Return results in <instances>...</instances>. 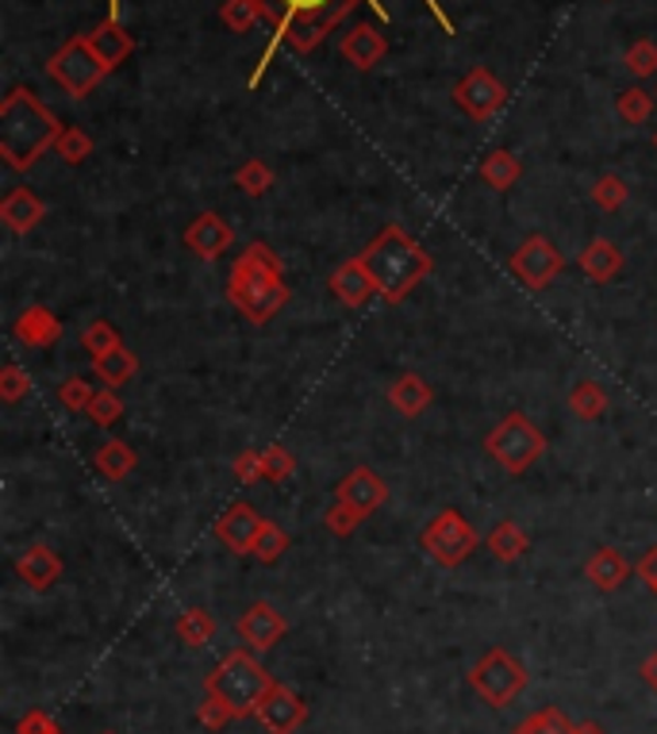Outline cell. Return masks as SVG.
Instances as JSON below:
<instances>
[{
    "mask_svg": "<svg viewBox=\"0 0 657 734\" xmlns=\"http://www.w3.org/2000/svg\"><path fill=\"white\" fill-rule=\"evenodd\" d=\"M358 258L365 262L373 285H377V296L385 304L408 300V296L435 273V258L427 254L401 223H385Z\"/></svg>",
    "mask_w": 657,
    "mask_h": 734,
    "instance_id": "6da1fadb",
    "label": "cell"
},
{
    "mask_svg": "<svg viewBox=\"0 0 657 734\" xmlns=\"http://www.w3.org/2000/svg\"><path fill=\"white\" fill-rule=\"evenodd\" d=\"M62 128L54 112L28 89H12L0 105V158L8 169H31L54 143Z\"/></svg>",
    "mask_w": 657,
    "mask_h": 734,
    "instance_id": "7a4b0ae2",
    "label": "cell"
},
{
    "mask_svg": "<svg viewBox=\"0 0 657 734\" xmlns=\"http://www.w3.org/2000/svg\"><path fill=\"white\" fill-rule=\"evenodd\" d=\"M273 677L265 673V666L258 658H250L247 650H234L227 654L223 661L205 677V692L216 700H223L227 708L234 712V720H247L254 715L258 700L270 692Z\"/></svg>",
    "mask_w": 657,
    "mask_h": 734,
    "instance_id": "3957f363",
    "label": "cell"
},
{
    "mask_svg": "<svg viewBox=\"0 0 657 734\" xmlns=\"http://www.w3.org/2000/svg\"><path fill=\"white\" fill-rule=\"evenodd\" d=\"M484 454H489L492 462H500L504 473L519 478V473H527L530 465L546 454V435L538 431L523 412H512V416H504L484 435Z\"/></svg>",
    "mask_w": 657,
    "mask_h": 734,
    "instance_id": "277c9868",
    "label": "cell"
},
{
    "mask_svg": "<svg viewBox=\"0 0 657 734\" xmlns=\"http://www.w3.org/2000/svg\"><path fill=\"white\" fill-rule=\"evenodd\" d=\"M527 681H530L527 666L515 661L504 646H492V650H484L481 658L469 666V684H473V692L489 708H507L527 689Z\"/></svg>",
    "mask_w": 657,
    "mask_h": 734,
    "instance_id": "5b68a950",
    "label": "cell"
},
{
    "mask_svg": "<svg viewBox=\"0 0 657 734\" xmlns=\"http://www.w3.org/2000/svg\"><path fill=\"white\" fill-rule=\"evenodd\" d=\"M108 74H112V69H108L105 62H100V54L92 51L89 35H74L62 51L51 54V62H46V77H51L62 92H69V97H77V100L89 97Z\"/></svg>",
    "mask_w": 657,
    "mask_h": 734,
    "instance_id": "8992f818",
    "label": "cell"
},
{
    "mask_svg": "<svg viewBox=\"0 0 657 734\" xmlns=\"http://www.w3.org/2000/svg\"><path fill=\"white\" fill-rule=\"evenodd\" d=\"M419 546H424V554L435 561V566L458 569L461 561L481 546V535H477V527L458 512V507H442V512L424 527Z\"/></svg>",
    "mask_w": 657,
    "mask_h": 734,
    "instance_id": "52a82bcc",
    "label": "cell"
},
{
    "mask_svg": "<svg viewBox=\"0 0 657 734\" xmlns=\"http://www.w3.org/2000/svg\"><path fill=\"white\" fill-rule=\"evenodd\" d=\"M507 270H512V277L519 281V285H527L538 293V288L554 285V281L561 277V270H566V254H561L546 235H527L512 250Z\"/></svg>",
    "mask_w": 657,
    "mask_h": 734,
    "instance_id": "ba28073f",
    "label": "cell"
},
{
    "mask_svg": "<svg viewBox=\"0 0 657 734\" xmlns=\"http://www.w3.org/2000/svg\"><path fill=\"white\" fill-rule=\"evenodd\" d=\"M288 296L293 293H288L285 277H277V281H227V300H231V308L254 327L270 324V319L288 304Z\"/></svg>",
    "mask_w": 657,
    "mask_h": 734,
    "instance_id": "9c48e42d",
    "label": "cell"
},
{
    "mask_svg": "<svg viewBox=\"0 0 657 734\" xmlns=\"http://www.w3.org/2000/svg\"><path fill=\"white\" fill-rule=\"evenodd\" d=\"M453 105H458L469 120L484 123L507 105V89H504V81L492 74V69L473 66L458 85H453Z\"/></svg>",
    "mask_w": 657,
    "mask_h": 734,
    "instance_id": "30bf717a",
    "label": "cell"
},
{
    "mask_svg": "<svg viewBox=\"0 0 657 734\" xmlns=\"http://www.w3.org/2000/svg\"><path fill=\"white\" fill-rule=\"evenodd\" d=\"M234 635H239L250 650L265 654L288 635V620L270 604V600H258V604H250L247 612L234 620Z\"/></svg>",
    "mask_w": 657,
    "mask_h": 734,
    "instance_id": "8fae6325",
    "label": "cell"
},
{
    "mask_svg": "<svg viewBox=\"0 0 657 734\" xmlns=\"http://www.w3.org/2000/svg\"><path fill=\"white\" fill-rule=\"evenodd\" d=\"M254 715H258V723H262V727L270 734H293L304 720H308V704H304V700L296 697L288 684L273 681L270 692L258 700Z\"/></svg>",
    "mask_w": 657,
    "mask_h": 734,
    "instance_id": "7c38bea8",
    "label": "cell"
},
{
    "mask_svg": "<svg viewBox=\"0 0 657 734\" xmlns=\"http://www.w3.org/2000/svg\"><path fill=\"white\" fill-rule=\"evenodd\" d=\"M335 500L350 504L358 515H373L377 507H385L388 485L381 481V473L370 470V465H358V470H350L347 478L339 481V489H335Z\"/></svg>",
    "mask_w": 657,
    "mask_h": 734,
    "instance_id": "4fadbf2b",
    "label": "cell"
},
{
    "mask_svg": "<svg viewBox=\"0 0 657 734\" xmlns=\"http://www.w3.org/2000/svg\"><path fill=\"white\" fill-rule=\"evenodd\" d=\"M262 515L247 504V500H234L223 515L216 519V538L234 554H254V538L262 530Z\"/></svg>",
    "mask_w": 657,
    "mask_h": 734,
    "instance_id": "5bb4252c",
    "label": "cell"
},
{
    "mask_svg": "<svg viewBox=\"0 0 657 734\" xmlns=\"http://www.w3.org/2000/svg\"><path fill=\"white\" fill-rule=\"evenodd\" d=\"M185 247H189L197 258H205V262H216L219 254H227V250L234 247V228L223 220V216L200 212L197 220L185 228Z\"/></svg>",
    "mask_w": 657,
    "mask_h": 734,
    "instance_id": "9a60e30c",
    "label": "cell"
},
{
    "mask_svg": "<svg viewBox=\"0 0 657 734\" xmlns=\"http://www.w3.org/2000/svg\"><path fill=\"white\" fill-rule=\"evenodd\" d=\"M327 288H331L335 300L347 304V308H365V304L377 296V285H373L362 258H347V262L327 277Z\"/></svg>",
    "mask_w": 657,
    "mask_h": 734,
    "instance_id": "2e32d148",
    "label": "cell"
},
{
    "mask_svg": "<svg viewBox=\"0 0 657 734\" xmlns=\"http://www.w3.org/2000/svg\"><path fill=\"white\" fill-rule=\"evenodd\" d=\"M0 220L8 223V231H12V235H31V231H35L39 223L46 220L43 197H35L28 185H15V189L8 193L4 200H0Z\"/></svg>",
    "mask_w": 657,
    "mask_h": 734,
    "instance_id": "e0dca14e",
    "label": "cell"
},
{
    "mask_svg": "<svg viewBox=\"0 0 657 734\" xmlns=\"http://www.w3.org/2000/svg\"><path fill=\"white\" fill-rule=\"evenodd\" d=\"M15 577H20L28 589L46 592L62 577V558L46 543H31L28 550L15 558Z\"/></svg>",
    "mask_w": 657,
    "mask_h": 734,
    "instance_id": "ac0fdd59",
    "label": "cell"
},
{
    "mask_svg": "<svg viewBox=\"0 0 657 734\" xmlns=\"http://www.w3.org/2000/svg\"><path fill=\"white\" fill-rule=\"evenodd\" d=\"M12 335L23 342V347L46 350V347H54V342L62 339V324H58V316H54L51 308H43V304H31V308H23L20 316H15Z\"/></svg>",
    "mask_w": 657,
    "mask_h": 734,
    "instance_id": "d6986e66",
    "label": "cell"
},
{
    "mask_svg": "<svg viewBox=\"0 0 657 734\" xmlns=\"http://www.w3.org/2000/svg\"><path fill=\"white\" fill-rule=\"evenodd\" d=\"M388 54V39L381 35L373 23H354V28L342 35V58L354 69H373Z\"/></svg>",
    "mask_w": 657,
    "mask_h": 734,
    "instance_id": "ffe728a7",
    "label": "cell"
},
{
    "mask_svg": "<svg viewBox=\"0 0 657 734\" xmlns=\"http://www.w3.org/2000/svg\"><path fill=\"white\" fill-rule=\"evenodd\" d=\"M577 265H581V273L592 281V285H607V281H615L623 273V250L615 247L612 239L596 235L589 247L581 250Z\"/></svg>",
    "mask_w": 657,
    "mask_h": 734,
    "instance_id": "44dd1931",
    "label": "cell"
},
{
    "mask_svg": "<svg viewBox=\"0 0 657 734\" xmlns=\"http://www.w3.org/2000/svg\"><path fill=\"white\" fill-rule=\"evenodd\" d=\"M631 573H635V566H631V561L623 558L620 550H612V546H600V550L592 554L589 561H584V577H589V581L596 584L600 592L623 589Z\"/></svg>",
    "mask_w": 657,
    "mask_h": 734,
    "instance_id": "7402d4cb",
    "label": "cell"
},
{
    "mask_svg": "<svg viewBox=\"0 0 657 734\" xmlns=\"http://www.w3.org/2000/svg\"><path fill=\"white\" fill-rule=\"evenodd\" d=\"M277 277H285V262H281L265 243H250L239 258H234L231 277L227 281H277Z\"/></svg>",
    "mask_w": 657,
    "mask_h": 734,
    "instance_id": "603a6c76",
    "label": "cell"
},
{
    "mask_svg": "<svg viewBox=\"0 0 657 734\" xmlns=\"http://www.w3.org/2000/svg\"><path fill=\"white\" fill-rule=\"evenodd\" d=\"M89 43H92V51L100 54V62H105L108 69L123 66V62L131 58V51H135V39H131V31L123 28L120 20H105L100 28H92Z\"/></svg>",
    "mask_w": 657,
    "mask_h": 734,
    "instance_id": "cb8c5ba5",
    "label": "cell"
},
{
    "mask_svg": "<svg viewBox=\"0 0 657 734\" xmlns=\"http://www.w3.org/2000/svg\"><path fill=\"white\" fill-rule=\"evenodd\" d=\"M431 401H435L431 385H427L419 373H401V377L388 385V404H393L404 419L424 416V412L431 408Z\"/></svg>",
    "mask_w": 657,
    "mask_h": 734,
    "instance_id": "d4e9b609",
    "label": "cell"
},
{
    "mask_svg": "<svg viewBox=\"0 0 657 734\" xmlns=\"http://www.w3.org/2000/svg\"><path fill=\"white\" fill-rule=\"evenodd\" d=\"M484 546H489V554H492V558H496V561L512 566V561H519L523 554L530 550V538H527V530H523L519 523L504 519V523H496V527L489 530Z\"/></svg>",
    "mask_w": 657,
    "mask_h": 734,
    "instance_id": "484cf974",
    "label": "cell"
},
{
    "mask_svg": "<svg viewBox=\"0 0 657 734\" xmlns=\"http://www.w3.org/2000/svg\"><path fill=\"white\" fill-rule=\"evenodd\" d=\"M92 365H97V377L105 381V388H123L139 373V358L123 342L116 350H108V354L92 358Z\"/></svg>",
    "mask_w": 657,
    "mask_h": 734,
    "instance_id": "4316f807",
    "label": "cell"
},
{
    "mask_svg": "<svg viewBox=\"0 0 657 734\" xmlns=\"http://www.w3.org/2000/svg\"><path fill=\"white\" fill-rule=\"evenodd\" d=\"M135 465H139V454L123 439H108L105 447L97 450V470L105 473L108 481L131 478V473H135Z\"/></svg>",
    "mask_w": 657,
    "mask_h": 734,
    "instance_id": "83f0119b",
    "label": "cell"
},
{
    "mask_svg": "<svg viewBox=\"0 0 657 734\" xmlns=\"http://www.w3.org/2000/svg\"><path fill=\"white\" fill-rule=\"evenodd\" d=\"M519 174H523V166H519V158H515L512 151H492V154H484V162H481V182L492 185L496 193L512 189V185L519 182Z\"/></svg>",
    "mask_w": 657,
    "mask_h": 734,
    "instance_id": "f1b7e54d",
    "label": "cell"
},
{
    "mask_svg": "<svg viewBox=\"0 0 657 734\" xmlns=\"http://www.w3.org/2000/svg\"><path fill=\"white\" fill-rule=\"evenodd\" d=\"M212 635H216V615H208L205 607H185V612L177 615V638H182L185 646H193V650L212 643Z\"/></svg>",
    "mask_w": 657,
    "mask_h": 734,
    "instance_id": "f546056e",
    "label": "cell"
},
{
    "mask_svg": "<svg viewBox=\"0 0 657 734\" xmlns=\"http://www.w3.org/2000/svg\"><path fill=\"white\" fill-rule=\"evenodd\" d=\"M219 20H223L227 31H234V35H247V31L258 28V20H270V15H265V0H223Z\"/></svg>",
    "mask_w": 657,
    "mask_h": 734,
    "instance_id": "4dcf8cb0",
    "label": "cell"
},
{
    "mask_svg": "<svg viewBox=\"0 0 657 734\" xmlns=\"http://www.w3.org/2000/svg\"><path fill=\"white\" fill-rule=\"evenodd\" d=\"M569 408H573L577 419L592 424L607 412V388L596 385V381H577L573 393H569Z\"/></svg>",
    "mask_w": 657,
    "mask_h": 734,
    "instance_id": "1f68e13d",
    "label": "cell"
},
{
    "mask_svg": "<svg viewBox=\"0 0 657 734\" xmlns=\"http://www.w3.org/2000/svg\"><path fill=\"white\" fill-rule=\"evenodd\" d=\"M654 105H657L654 92H646L643 85H635V89H623L620 92V100H615V112H620V120L631 123V128H643V123H650Z\"/></svg>",
    "mask_w": 657,
    "mask_h": 734,
    "instance_id": "d6a6232c",
    "label": "cell"
},
{
    "mask_svg": "<svg viewBox=\"0 0 657 734\" xmlns=\"http://www.w3.org/2000/svg\"><path fill=\"white\" fill-rule=\"evenodd\" d=\"M627 200H631V185L623 182L620 174H604L592 185V205H596L600 212H620Z\"/></svg>",
    "mask_w": 657,
    "mask_h": 734,
    "instance_id": "836d02e7",
    "label": "cell"
},
{
    "mask_svg": "<svg viewBox=\"0 0 657 734\" xmlns=\"http://www.w3.org/2000/svg\"><path fill=\"white\" fill-rule=\"evenodd\" d=\"M234 185H239V189L247 193V197H265V193H270V185H273V169H270V162H262V158H247L239 169H234Z\"/></svg>",
    "mask_w": 657,
    "mask_h": 734,
    "instance_id": "e575fe53",
    "label": "cell"
},
{
    "mask_svg": "<svg viewBox=\"0 0 657 734\" xmlns=\"http://www.w3.org/2000/svg\"><path fill=\"white\" fill-rule=\"evenodd\" d=\"M512 734H577V723H569L566 712H558V708H543L530 720H523Z\"/></svg>",
    "mask_w": 657,
    "mask_h": 734,
    "instance_id": "d590c367",
    "label": "cell"
},
{
    "mask_svg": "<svg viewBox=\"0 0 657 734\" xmlns=\"http://www.w3.org/2000/svg\"><path fill=\"white\" fill-rule=\"evenodd\" d=\"M54 154H58L66 166H81V162L92 154V139L85 135L81 128H62L58 143H54Z\"/></svg>",
    "mask_w": 657,
    "mask_h": 734,
    "instance_id": "8d00e7d4",
    "label": "cell"
},
{
    "mask_svg": "<svg viewBox=\"0 0 657 734\" xmlns=\"http://www.w3.org/2000/svg\"><path fill=\"white\" fill-rule=\"evenodd\" d=\"M281 554H288V535L277 527V523L265 519L262 530H258V538H254V558L265 561V566H273Z\"/></svg>",
    "mask_w": 657,
    "mask_h": 734,
    "instance_id": "74e56055",
    "label": "cell"
},
{
    "mask_svg": "<svg viewBox=\"0 0 657 734\" xmlns=\"http://www.w3.org/2000/svg\"><path fill=\"white\" fill-rule=\"evenodd\" d=\"M262 465H265V481H288L296 473V454L288 447H281V442H270V447L262 450Z\"/></svg>",
    "mask_w": 657,
    "mask_h": 734,
    "instance_id": "f35d334b",
    "label": "cell"
},
{
    "mask_svg": "<svg viewBox=\"0 0 657 734\" xmlns=\"http://www.w3.org/2000/svg\"><path fill=\"white\" fill-rule=\"evenodd\" d=\"M81 347L89 350L92 358H100V354H108V350L120 347V331H116L108 319H92V324L81 331Z\"/></svg>",
    "mask_w": 657,
    "mask_h": 734,
    "instance_id": "ab89813d",
    "label": "cell"
},
{
    "mask_svg": "<svg viewBox=\"0 0 657 734\" xmlns=\"http://www.w3.org/2000/svg\"><path fill=\"white\" fill-rule=\"evenodd\" d=\"M623 62H627V69L635 77H654L657 74V43H650V39H635V43L627 46V54H623Z\"/></svg>",
    "mask_w": 657,
    "mask_h": 734,
    "instance_id": "60d3db41",
    "label": "cell"
},
{
    "mask_svg": "<svg viewBox=\"0 0 657 734\" xmlns=\"http://www.w3.org/2000/svg\"><path fill=\"white\" fill-rule=\"evenodd\" d=\"M120 416H123L120 393H116V388H100V393L92 396V404H89V419H92L97 427H112Z\"/></svg>",
    "mask_w": 657,
    "mask_h": 734,
    "instance_id": "b9f144b4",
    "label": "cell"
},
{
    "mask_svg": "<svg viewBox=\"0 0 657 734\" xmlns=\"http://www.w3.org/2000/svg\"><path fill=\"white\" fill-rule=\"evenodd\" d=\"M362 519H365V515H358L354 507L342 504V500H335V504L327 507V515H324L327 530H331V535H339V538H350V535H354V530L362 527Z\"/></svg>",
    "mask_w": 657,
    "mask_h": 734,
    "instance_id": "7bdbcfd3",
    "label": "cell"
},
{
    "mask_svg": "<svg viewBox=\"0 0 657 734\" xmlns=\"http://www.w3.org/2000/svg\"><path fill=\"white\" fill-rule=\"evenodd\" d=\"M92 385L85 377H66L58 385V401H62V408L66 412H89V404H92Z\"/></svg>",
    "mask_w": 657,
    "mask_h": 734,
    "instance_id": "ee69618b",
    "label": "cell"
},
{
    "mask_svg": "<svg viewBox=\"0 0 657 734\" xmlns=\"http://www.w3.org/2000/svg\"><path fill=\"white\" fill-rule=\"evenodd\" d=\"M28 393H31V377L15 362H8L4 373H0V401H4V404H20Z\"/></svg>",
    "mask_w": 657,
    "mask_h": 734,
    "instance_id": "f6af8a7d",
    "label": "cell"
},
{
    "mask_svg": "<svg viewBox=\"0 0 657 734\" xmlns=\"http://www.w3.org/2000/svg\"><path fill=\"white\" fill-rule=\"evenodd\" d=\"M234 478H239V485H254V481H265V465H262V450H242L239 458H234Z\"/></svg>",
    "mask_w": 657,
    "mask_h": 734,
    "instance_id": "bcb514c9",
    "label": "cell"
},
{
    "mask_svg": "<svg viewBox=\"0 0 657 734\" xmlns=\"http://www.w3.org/2000/svg\"><path fill=\"white\" fill-rule=\"evenodd\" d=\"M197 715H200V727H208V731H223L227 723H234V712L223 704V700H216V697H208L205 704H200Z\"/></svg>",
    "mask_w": 657,
    "mask_h": 734,
    "instance_id": "7dc6e473",
    "label": "cell"
},
{
    "mask_svg": "<svg viewBox=\"0 0 657 734\" xmlns=\"http://www.w3.org/2000/svg\"><path fill=\"white\" fill-rule=\"evenodd\" d=\"M58 731V723H54V715L46 712H28L20 723H15V734H54Z\"/></svg>",
    "mask_w": 657,
    "mask_h": 734,
    "instance_id": "c3c4849f",
    "label": "cell"
},
{
    "mask_svg": "<svg viewBox=\"0 0 657 734\" xmlns=\"http://www.w3.org/2000/svg\"><path fill=\"white\" fill-rule=\"evenodd\" d=\"M635 573L643 577V584H646V589H650L654 596H657V546H654L650 554H646L643 561H638V566H635Z\"/></svg>",
    "mask_w": 657,
    "mask_h": 734,
    "instance_id": "681fc988",
    "label": "cell"
},
{
    "mask_svg": "<svg viewBox=\"0 0 657 734\" xmlns=\"http://www.w3.org/2000/svg\"><path fill=\"white\" fill-rule=\"evenodd\" d=\"M643 677H646V684H650V689L657 692V650L643 661Z\"/></svg>",
    "mask_w": 657,
    "mask_h": 734,
    "instance_id": "f907efd6",
    "label": "cell"
},
{
    "mask_svg": "<svg viewBox=\"0 0 657 734\" xmlns=\"http://www.w3.org/2000/svg\"><path fill=\"white\" fill-rule=\"evenodd\" d=\"M577 734H607L600 723H592V720H584V723H577Z\"/></svg>",
    "mask_w": 657,
    "mask_h": 734,
    "instance_id": "816d5d0a",
    "label": "cell"
},
{
    "mask_svg": "<svg viewBox=\"0 0 657 734\" xmlns=\"http://www.w3.org/2000/svg\"><path fill=\"white\" fill-rule=\"evenodd\" d=\"M654 151H657V131H654Z\"/></svg>",
    "mask_w": 657,
    "mask_h": 734,
    "instance_id": "f5cc1de1",
    "label": "cell"
},
{
    "mask_svg": "<svg viewBox=\"0 0 657 734\" xmlns=\"http://www.w3.org/2000/svg\"><path fill=\"white\" fill-rule=\"evenodd\" d=\"M54 734H66V731H62V727H58V731H54Z\"/></svg>",
    "mask_w": 657,
    "mask_h": 734,
    "instance_id": "db71d44e",
    "label": "cell"
},
{
    "mask_svg": "<svg viewBox=\"0 0 657 734\" xmlns=\"http://www.w3.org/2000/svg\"><path fill=\"white\" fill-rule=\"evenodd\" d=\"M105 734H116V731H105Z\"/></svg>",
    "mask_w": 657,
    "mask_h": 734,
    "instance_id": "11a10c76",
    "label": "cell"
},
{
    "mask_svg": "<svg viewBox=\"0 0 657 734\" xmlns=\"http://www.w3.org/2000/svg\"><path fill=\"white\" fill-rule=\"evenodd\" d=\"M654 97H657V89H654Z\"/></svg>",
    "mask_w": 657,
    "mask_h": 734,
    "instance_id": "9f6ffc18",
    "label": "cell"
}]
</instances>
